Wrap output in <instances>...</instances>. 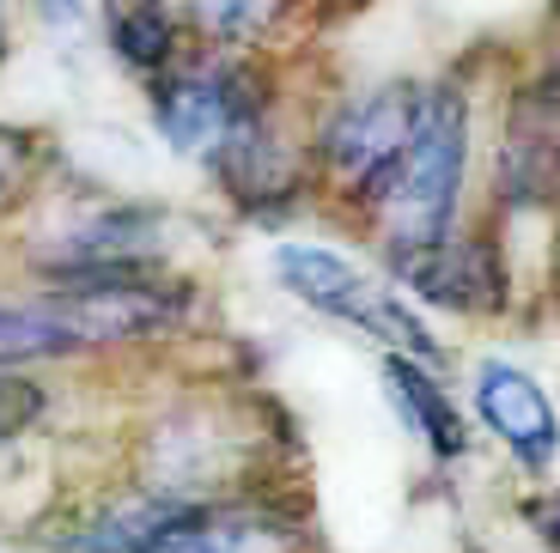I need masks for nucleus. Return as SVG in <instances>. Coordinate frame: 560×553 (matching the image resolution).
Returning <instances> with one entry per match:
<instances>
[{
  "mask_svg": "<svg viewBox=\"0 0 560 553\" xmlns=\"http://www.w3.org/2000/svg\"><path fill=\"white\" fill-rule=\"evenodd\" d=\"M493 208L560 213V56H542L505 85L493 122Z\"/></svg>",
  "mask_w": 560,
  "mask_h": 553,
  "instance_id": "20e7f679",
  "label": "nucleus"
},
{
  "mask_svg": "<svg viewBox=\"0 0 560 553\" xmlns=\"http://www.w3.org/2000/svg\"><path fill=\"white\" fill-rule=\"evenodd\" d=\"M384 280L402 292L408 305L445 310V317H500L512 298V274H505L500 237L493 232H451L439 244L384 256Z\"/></svg>",
  "mask_w": 560,
  "mask_h": 553,
  "instance_id": "39448f33",
  "label": "nucleus"
},
{
  "mask_svg": "<svg viewBox=\"0 0 560 553\" xmlns=\"http://www.w3.org/2000/svg\"><path fill=\"white\" fill-rule=\"evenodd\" d=\"M104 43H110V56L135 73L140 85L165 80L189 49V25H183L177 0H110V19H104Z\"/></svg>",
  "mask_w": 560,
  "mask_h": 553,
  "instance_id": "9d476101",
  "label": "nucleus"
},
{
  "mask_svg": "<svg viewBox=\"0 0 560 553\" xmlns=\"http://www.w3.org/2000/svg\"><path fill=\"white\" fill-rule=\"evenodd\" d=\"M336 0H177L189 37L208 49H250L268 56L287 31L305 25V13H329Z\"/></svg>",
  "mask_w": 560,
  "mask_h": 553,
  "instance_id": "6e6552de",
  "label": "nucleus"
},
{
  "mask_svg": "<svg viewBox=\"0 0 560 553\" xmlns=\"http://www.w3.org/2000/svg\"><path fill=\"white\" fill-rule=\"evenodd\" d=\"M31 165H37V146L25 140V128H0V213L31 189Z\"/></svg>",
  "mask_w": 560,
  "mask_h": 553,
  "instance_id": "ddd939ff",
  "label": "nucleus"
},
{
  "mask_svg": "<svg viewBox=\"0 0 560 553\" xmlns=\"http://www.w3.org/2000/svg\"><path fill=\"white\" fill-rule=\"evenodd\" d=\"M420 110V80H378L365 92L336 97L305 134V170L323 195L348 201L353 213L378 208L384 183L408 146Z\"/></svg>",
  "mask_w": 560,
  "mask_h": 553,
  "instance_id": "7ed1b4c3",
  "label": "nucleus"
},
{
  "mask_svg": "<svg viewBox=\"0 0 560 553\" xmlns=\"http://www.w3.org/2000/svg\"><path fill=\"white\" fill-rule=\"evenodd\" d=\"M518 517H524V529H530L548 553H560V493H530L518 505Z\"/></svg>",
  "mask_w": 560,
  "mask_h": 553,
  "instance_id": "4468645a",
  "label": "nucleus"
},
{
  "mask_svg": "<svg viewBox=\"0 0 560 553\" xmlns=\"http://www.w3.org/2000/svg\"><path fill=\"white\" fill-rule=\"evenodd\" d=\"M43 401H49V396H43L37 377L0 372V457H7V450H13V444L43 420Z\"/></svg>",
  "mask_w": 560,
  "mask_h": 553,
  "instance_id": "f8f14e48",
  "label": "nucleus"
},
{
  "mask_svg": "<svg viewBox=\"0 0 560 553\" xmlns=\"http://www.w3.org/2000/svg\"><path fill=\"white\" fill-rule=\"evenodd\" d=\"M196 511H201V498H189V493H128L116 505H104V511H92L85 523H73L56 541V553H153Z\"/></svg>",
  "mask_w": 560,
  "mask_h": 553,
  "instance_id": "0eeeda50",
  "label": "nucleus"
},
{
  "mask_svg": "<svg viewBox=\"0 0 560 553\" xmlns=\"http://www.w3.org/2000/svg\"><path fill=\"white\" fill-rule=\"evenodd\" d=\"M378 377H384V396H390L396 420H402V426L433 450V462H457L463 450H469V426H463L457 401H451L445 384H439L433 365L402 360V353H384Z\"/></svg>",
  "mask_w": 560,
  "mask_h": 553,
  "instance_id": "1a4fd4ad",
  "label": "nucleus"
},
{
  "mask_svg": "<svg viewBox=\"0 0 560 553\" xmlns=\"http://www.w3.org/2000/svg\"><path fill=\"white\" fill-rule=\"evenodd\" d=\"M555 274H560V268H555Z\"/></svg>",
  "mask_w": 560,
  "mask_h": 553,
  "instance_id": "f3484780",
  "label": "nucleus"
},
{
  "mask_svg": "<svg viewBox=\"0 0 560 553\" xmlns=\"http://www.w3.org/2000/svg\"><path fill=\"white\" fill-rule=\"evenodd\" d=\"M268 268H275L287 298H299L305 310L341 322V329L365 334L378 353H402V360H420L433 372L445 365V341L427 329V317L408 305L390 280L360 268L353 256H341L329 244H305V237H280L268 249Z\"/></svg>",
  "mask_w": 560,
  "mask_h": 553,
  "instance_id": "f03ea898",
  "label": "nucleus"
},
{
  "mask_svg": "<svg viewBox=\"0 0 560 553\" xmlns=\"http://www.w3.org/2000/svg\"><path fill=\"white\" fill-rule=\"evenodd\" d=\"M153 553H293V523L250 505H201Z\"/></svg>",
  "mask_w": 560,
  "mask_h": 553,
  "instance_id": "9b49d317",
  "label": "nucleus"
},
{
  "mask_svg": "<svg viewBox=\"0 0 560 553\" xmlns=\"http://www.w3.org/2000/svg\"><path fill=\"white\" fill-rule=\"evenodd\" d=\"M469 408L476 426L500 444L524 474H548L560 457V414L555 396L512 360H481L469 372Z\"/></svg>",
  "mask_w": 560,
  "mask_h": 553,
  "instance_id": "423d86ee",
  "label": "nucleus"
},
{
  "mask_svg": "<svg viewBox=\"0 0 560 553\" xmlns=\"http://www.w3.org/2000/svg\"><path fill=\"white\" fill-rule=\"evenodd\" d=\"M80 7H85V0H43V13H49V19H80Z\"/></svg>",
  "mask_w": 560,
  "mask_h": 553,
  "instance_id": "2eb2a0df",
  "label": "nucleus"
},
{
  "mask_svg": "<svg viewBox=\"0 0 560 553\" xmlns=\"http://www.w3.org/2000/svg\"><path fill=\"white\" fill-rule=\"evenodd\" d=\"M469 158H476V97L463 80H420V110L408 146L384 183L365 225L378 232L384 256L439 244L463 225L469 201Z\"/></svg>",
  "mask_w": 560,
  "mask_h": 553,
  "instance_id": "f257e3e1",
  "label": "nucleus"
},
{
  "mask_svg": "<svg viewBox=\"0 0 560 553\" xmlns=\"http://www.w3.org/2000/svg\"><path fill=\"white\" fill-rule=\"evenodd\" d=\"M7 49H13V25H7V7H0V61H7Z\"/></svg>",
  "mask_w": 560,
  "mask_h": 553,
  "instance_id": "dca6fc26",
  "label": "nucleus"
}]
</instances>
